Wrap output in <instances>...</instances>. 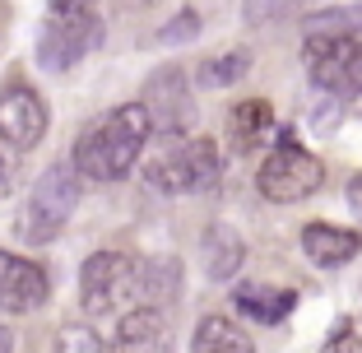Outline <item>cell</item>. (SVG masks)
I'll return each instance as SVG.
<instances>
[{
    "instance_id": "cell-1",
    "label": "cell",
    "mask_w": 362,
    "mask_h": 353,
    "mask_svg": "<svg viewBox=\"0 0 362 353\" xmlns=\"http://www.w3.org/2000/svg\"><path fill=\"white\" fill-rule=\"evenodd\" d=\"M149 135H153V126H149V117H144V108H139V103H126V108L107 112L98 126H88L84 135H79L70 163H75V172L88 177V182H121L139 163Z\"/></svg>"
},
{
    "instance_id": "cell-2",
    "label": "cell",
    "mask_w": 362,
    "mask_h": 353,
    "mask_svg": "<svg viewBox=\"0 0 362 353\" xmlns=\"http://www.w3.org/2000/svg\"><path fill=\"white\" fill-rule=\"evenodd\" d=\"M144 177H149V186H158V191H168V195H200V191H209V186H218V177H223V154L204 135H191V139L163 135L158 154L144 163Z\"/></svg>"
},
{
    "instance_id": "cell-3",
    "label": "cell",
    "mask_w": 362,
    "mask_h": 353,
    "mask_svg": "<svg viewBox=\"0 0 362 353\" xmlns=\"http://www.w3.org/2000/svg\"><path fill=\"white\" fill-rule=\"evenodd\" d=\"M75 204H79V172H75L70 158H61L37 177V186H33V195H28V209H23V219H19L23 242L42 246V242H52V237H61V228L75 214Z\"/></svg>"
},
{
    "instance_id": "cell-4",
    "label": "cell",
    "mask_w": 362,
    "mask_h": 353,
    "mask_svg": "<svg viewBox=\"0 0 362 353\" xmlns=\"http://www.w3.org/2000/svg\"><path fill=\"white\" fill-rule=\"evenodd\" d=\"M320 182H325L320 158H316V154H307L293 135L279 139L274 149H269V158L260 163V172H256L260 195H265V200H274V204H298V200H307V195L320 191Z\"/></svg>"
},
{
    "instance_id": "cell-5",
    "label": "cell",
    "mask_w": 362,
    "mask_h": 353,
    "mask_svg": "<svg viewBox=\"0 0 362 353\" xmlns=\"http://www.w3.org/2000/svg\"><path fill=\"white\" fill-rule=\"evenodd\" d=\"M307 75L325 93L362 98V37H307Z\"/></svg>"
},
{
    "instance_id": "cell-6",
    "label": "cell",
    "mask_w": 362,
    "mask_h": 353,
    "mask_svg": "<svg viewBox=\"0 0 362 353\" xmlns=\"http://www.w3.org/2000/svg\"><path fill=\"white\" fill-rule=\"evenodd\" d=\"M135 298V260L121 251H98L79 270V302L88 316H107L121 311V302Z\"/></svg>"
},
{
    "instance_id": "cell-7",
    "label": "cell",
    "mask_w": 362,
    "mask_h": 353,
    "mask_svg": "<svg viewBox=\"0 0 362 353\" xmlns=\"http://www.w3.org/2000/svg\"><path fill=\"white\" fill-rule=\"evenodd\" d=\"M144 117H149L153 135H181L195 121V98H191V79L181 75V65H163L153 70L144 84Z\"/></svg>"
},
{
    "instance_id": "cell-8",
    "label": "cell",
    "mask_w": 362,
    "mask_h": 353,
    "mask_svg": "<svg viewBox=\"0 0 362 353\" xmlns=\"http://www.w3.org/2000/svg\"><path fill=\"white\" fill-rule=\"evenodd\" d=\"M98 42H103V23H98L93 10L88 14H47V28L37 37V61L47 70H70Z\"/></svg>"
},
{
    "instance_id": "cell-9",
    "label": "cell",
    "mask_w": 362,
    "mask_h": 353,
    "mask_svg": "<svg viewBox=\"0 0 362 353\" xmlns=\"http://www.w3.org/2000/svg\"><path fill=\"white\" fill-rule=\"evenodd\" d=\"M47 103L37 88L28 84H10L0 93V139L10 149H37L47 135Z\"/></svg>"
},
{
    "instance_id": "cell-10",
    "label": "cell",
    "mask_w": 362,
    "mask_h": 353,
    "mask_svg": "<svg viewBox=\"0 0 362 353\" xmlns=\"http://www.w3.org/2000/svg\"><path fill=\"white\" fill-rule=\"evenodd\" d=\"M52 293L47 284V270L28 256H14V251H0V307L5 311H37Z\"/></svg>"
},
{
    "instance_id": "cell-11",
    "label": "cell",
    "mask_w": 362,
    "mask_h": 353,
    "mask_svg": "<svg viewBox=\"0 0 362 353\" xmlns=\"http://www.w3.org/2000/svg\"><path fill=\"white\" fill-rule=\"evenodd\" d=\"M112 353H172V330L163 307H130L117 325Z\"/></svg>"
},
{
    "instance_id": "cell-12",
    "label": "cell",
    "mask_w": 362,
    "mask_h": 353,
    "mask_svg": "<svg viewBox=\"0 0 362 353\" xmlns=\"http://www.w3.org/2000/svg\"><path fill=\"white\" fill-rule=\"evenodd\" d=\"M302 251H307L311 265L334 270V265H349L362 251V237L349 233V228H334V224H307L302 228Z\"/></svg>"
},
{
    "instance_id": "cell-13",
    "label": "cell",
    "mask_w": 362,
    "mask_h": 353,
    "mask_svg": "<svg viewBox=\"0 0 362 353\" xmlns=\"http://www.w3.org/2000/svg\"><path fill=\"white\" fill-rule=\"evenodd\" d=\"M200 260H204V274L209 279H233L246 260V242L228 224H209L200 237Z\"/></svg>"
},
{
    "instance_id": "cell-14",
    "label": "cell",
    "mask_w": 362,
    "mask_h": 353,
    "mask_svg": "<svg viewBox=\"0 0 362 353\" xmlns=\"http://www.w3.org/2000/svg\"><path fill=\"white\" fill-rule=\"evenodd\" d=\"M233 302H237V311L251 316L256 325H279L288 311L298 307V293L293 289H274V284H251V289H237Z\"/></svg>"
},
{
    "instance_id": "cell-15",
    "label": "cell",
    "mask_w": 362,
    "mask_h": 353,
    "mask_svg": "<svg viewBox=\"0 0 362 353\" xmlns=\"http://www.w3.org/2000/svg\"><path fill=\"white\" fill-rule=\"evenodd\" d=\"M269 130H274V108L265 98H246V103H237L228 112V139H233L237 154H251Z\"/></svg>"
},
{
    "instance_id": "cell-16",
    "label": "cell",
    "mask_w": 362,
    "mask_h": 353,
    "mask_svg": "<svg viewBox=\"0 0 362 353\" xmlns=\"http://www.w3.org/2000/svg\"><path fill=\"white\" fill-rule=\"evenodd\" d=\"M181 289V265L177 260H144L135 265V307H163Z\"/></svg>"
},
{
    "instance_id": "cell-17",
    "label": "cell",
    "mask_w": 362,
    "mask_h": 353,
    "mask_svg": "<svg viewBox=\"0 0 362 353\" xmlns=\"http://www.w3.org/2000/svg\"><path fill=\"white\" fill-rule=\"evenodd\" d=\"M191 353H256V344H251V335L237 321H228V316H204L195 325Z\"/></svg>"
},
{
    "instance_id": "cell-18",
    "label": "cell",
    "mask_w": 362,
    "mask_h": 353,
    "mask_svg": "<svg viewBox=\"0 0 362 353\" xmlns=\"http://www.w3.org/2000/svg\"><path fill=\"white\" fill-rule=\"evenodd\" d=\"M307 37H358L362 33V5H330L302 19Z\"/></svg>"
},
{
    "instance_id": "cell-19",
    "label": "cell",
    "mask_w": 362,
    "mask_h": 353,
    "mask_svg": "<svg viewBox=\"0 0 362 353\" xmlns=\"http://www.w3.org/2000/svg\"><path fill=\"white\" fill-rule=\"evenodd\" d=\"M311 0H242V14L251 28H269V23L293 19L298 10H307Z\"/></svg>"
},
{
    "instance_id": "cell-20",
    "label": "cell",
    "mask_w": 362,
    "mask_h": 353,
    "mask_svg": "<svg viewBox=\"0 0 362 353\" xmlns=\"http://www.w3.org/2000/svg\"><path fill=\"white\" fill-rule=\"evenodd\" d=\"M246 70H251V56L246 52H228V56H218V61L200 65V84L204 88H228V84H237Z\"/></svg>"
},
{
    "instance_id": "cell-21",
    "label": "cell",
    "mask_w": 362,
    "mask_h": 353,
    "mask_svg": "<svg viewBox=\"0 0 362 353\" xmlns=\"http://www.w3.org/2000/svg\"><path fill=\"white\" fill-rule=\"evenodd\" d=\"M56 353H103V340L88 325H61L56 330Z\"/></svg>"
},
{
    "instance_id": "cell-22",
    "label": "cell",
    "mask_w": 362,
    "mask_h": 353,
    "mask_svg": "<svg viewBox=\"0 0 362 353\" xmlns=\"http://www.w3.org/2000/svg\"><path fill=\"white\" fill-rule=\"evenodd\" d=\"M195 33H200V14H195V10H181L177 19H172L168 28L158 33V42H168V47H172V42H191Z\"/></svg>"
},
{
    "instance_id": "cell-23",
    "label": "cell",
    "mask_w": 362,
    "mask_h": 353,
    "mask_svg": "<svg viewBox=\"0 0 362 353\" xmlns=\"http://www.w3.org/2000/svg\"><path fill=\"white\" fill-rule=\"evenodd\" d=\"M320 353H362V335L353 330V321H339L334 325V335L325 340V349Z\"/></svg>"
},
{
    "instance_id": "cell-24",
    "label": "cell",
    "mask_w": 362,
    "mask_h": 353,
    "mask_svg": "<svg viewBox=\"0 0 362 353\" xmlns=\"http://www.w3.org/2000/svg\"><path fill=\"white\" fill-rule=\"evenodd\" d=\"M52 14H88L93 10V0H47Z\"/></svg>"
},
{
    "instance_id": "cell-25",
    "label": "cell",
    "mask_w": 362,
    "mask_h": 353,
    "mask_svg": "<svg viewBox=\"0 0 362 353\" xmlns=\"http://www.w3.org/2000/svg\"><path fill=\"white\" fill-rule=\"evenodd\" d=\"M344 195H349V209L362 219V177H353V182H349V191H344Z\"/></svg>"
},
{
    "instance_id": "cell-26",
    "label": "cell",
    "mask_w": 362,
    "mask_h": 353,
    "mask_svg": "<svg viewBox=\"0 0 362 353\" xmlns=\"http://www.w3.org/2000/svg\"><path fill=\"white\" fill-rule=\"evenodd\" d=\"M10 191V168H5V158H0V195Z\"/></svg>"
},
{
    "instance_id": "cell-27",
    "label": "cell",
    "mask_w": 362,
    "mask_h": 353,
    "mask_svg": "<svg viewBox=\"0 0 362 353\" xmlns=\"http://www.w3.org/2000/svg\"><path fill=\"white\" fill-rule=\"evenodd\" d=\"M0 353H10V330L0 325Z\"/></svg>"
},
{
    "instance_id": "cell-28",
    "label": "cell",
    "mask_w": 362,
    "mask_h": 353,
    "mask_svg": "<svg viewBox=\"0 0 362 353\" xmlns=\"http://www.w3.org/2000/svg\"><path fill=\"white\" fill-rule=\"evenodd\" d=\"M121 5H130V10H139V5H153V0H121Z\"/></svg>"
}]
</instances>
